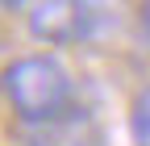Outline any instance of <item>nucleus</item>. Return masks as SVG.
I'll list each match as a JSON object with an SVG mask.
<instances>
[{"instance_id": "1", "label": "nucleus", "mask_w": 150, "mask_h": 146, "mask_svg": "<svg viewBox=\"0 0 150 146\" xmlns=\"http://www.w3.org/2000/svg\"><path fill=\"white\" fill-rule=\"evenodd\" d=\"M0 92H4L8 108L17 125H38L59 117L63 108H71L75 100V75L71 67L50 50H33L13 59L4 71H0Z\"/></svg>"}, {"instance_id": "2", "label": "nucleus", "mask_w": 150, "mask_h": 146, "mask_svg": "<svg viewBox=\"0 0 150 146\" xmlns=\"http://www.w3.org/2000/svg\"><path fill=\"white\" fill-rule=\"evenodd\" d=\"M129 13L134 0H33L25 25L42 46H100Z\"/></svg>"}, {"instance_id": "3", "label": "nucleus", "mask_w": 150, "mask_h": 146, "mask_svg": "<svg viewBox=\"0 0 150 146\" xmlns=\"http://www.w3.org/2000/svg\"><path fill=\"white\" fill-rule=\"evenodd\" d=\"M21 146H104V130L88 104L75 100L59 117L21 125Z\"/></svg>"}, {"instance_id": "4", "label": "nucleus", "mask_w": 150, "mask_h": 146, "mask_svg": "<svg viewBox=\"0 0 150 146\" xmlns=\"http://www.w3.org/2000/svg\"><path fill=\"white\" fill-rule=\"evenodd\" d=\"M125 125H129V142L134 146H150V84H142L134 92L129 113H125Z\"/></svg>"}, {"instance_id": "5", "label": "nucleus", "mask_w": 150, "mask_h": 146, "mask_svg": "<svg viewBox=\"0 0 150 146\" xmlns=\"http://www.w3.org/2000/svg\"><path fill=\"white\" fill-rule=\"evenodd\" d=\"M138 21H142V33L150 38V0H138Z\"/></svg>"}]
</instances>
